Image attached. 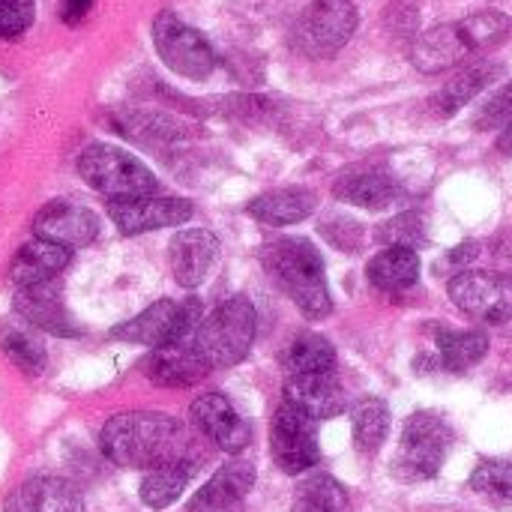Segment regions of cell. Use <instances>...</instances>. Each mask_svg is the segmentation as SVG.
I'll use <instances>...</instances> for the list:
<instances>
[{"label":"cell","instance_id":"30","mask_svg":"<svg viewBox=\"0 0 512 512\" xmlns=\"http://www.w3.org/2000/svg\"><path fill=\"white\" fill-rule=\"evenodd\" d=\"M471 489L498 507H512V462L486 459L471 474Z\"/></svg>","mask_w":512,"mask_h":512},{"label":"cell","instance_id":"28","mask_svg":"<svg viewBox=\"0 0 512 512\" xmlns=\"http://www.w3.org/2000/svg\"><path fill=\"white\" fill-rule=\"evenodd\" d=\"M354 444L360 453L372 456L384 447L387 435H390V408L384 399H363L354 408Z\"/></svg>","mask_w":512,"mask_h":512},{"label":"cell","instance_id":"12","mask_svg":"<svg viewBox=\"0 0 512 512\" xmlns=\"http://www.w3.org/2000/svg\"><path fill=\"white\" fill-rule=\"evenodd\" d=\"M192 423L225 453H243L249 447V423L222 393H204L192 405Z\"/></svg>","mask_w":512,"mask_h":512},{"label":"cell","instance_id":"22","mask_svg":"<svg viewBox=\"0 0 512 512\" xmlns=\"http://www.w3.org/2000/svg\"><path fill=\"white\" fill-rule=\"evenodd\" d=\"M318 198L309 189H279V192H264L255 201H249V216H255L264 225H294L312 216Z\"/></svg>","mask_w":512,"mask_h":512},{"label":"cell","instance_id":"19","mask_svg":"<svg viewBox=\"0 0 512 512\" xmlns=\"http://www.w3.org/2000/svg\"><path fill=\"white\" fill-rule=\"evenodd\" d=\"M15 312L30 321L33 327L51 333V336H75V324L69 318V309L63 303V297L51 288V285H30L21 288L15 297Z\"/></svg>","mask_w":512,"mask_h":512},{"label":"cell","instance_id":"27","mask_svg":"<svg viewBox=\"0 0 512 512\" xmlns=\"http://www.w3.org/2000/svg\"><path fill=\"white\" fill-rule=\"evenodd\" d=\"M192 474H195V462H174V465L147 471V477H144V483H141V501H144L150 510H165V507H171V504L186 492Z\"/></svg>","mask_w":512,"mask_h":512},{"label":"cell","instance_id":"3","mask_svg":"<svg viewBox=\"0 0 512 512\" xmlns=\"http://www.w3.org/2000/svg\"><path fill=\"white\" fill-rule=\"evenodd\" d=\"M261 261L270 279L297 303V309L309 321H321L333 312L324 258L309 240H300V237L273 240L264 246Z\"/></svg>","mask_w":512,"mask_h":512},{"label":"cell","instance_id":"33","mask_svg":"<svg viewBox=\"0 0 512 512\" xmlns=\"http://www.w3.org/2000/svg\"><path fill=\"white\" fill-rule=\"evenodd\" d=\"M426 231H423V222L414 216V213H402V216H393L387 225H381L378 231V240L381 243H390V246H405V249H414V243H423Z\"/></svg>","mask_w":512,"mask_h":512},{"label":"cell","instance_id":"29","mask_svg":"<svg viewBox=\"0 0 512 512\" xmlns=\"http://www.w3.org/2000/svg\"><path fill=\"white\" fill-rule=\"evenodd\" d=\"M489 351V336L474 333V330H444L438 333V354L441 363L453 372H465L477 366Z\"/></svg>","mask_w":512,"mask_h":512},{"label":"cell","instance_id":"4","mask_svg":"<svg viewBox=\"0 0 512 512\" xmlns=\"http://www.w3.org/2000/svg\"><path fill=\"white\" fill-rule=\"evenodd\" d=\"M78 174L87 186L105 195L111 204L117 201H138L156 192L153 171L117 144H90L78 156Z\"/></svg>","mask_w":512,"mask_h":512},{"label":"cell","instance_id":"21","mask_svg":"<svg viewBox=\"0 0 512 512\" xmlns=\"http://www.w3.org/2000/svg\"><path fill=\"white\" fill-rule=\"evenodd\" d=\"M69 264V249L48 243V240H30L21 246V252L12 258V282L21 288L30 285H48L63 267Z\"/></svg>","mask_w":512,"mask_h":512},{"label":"cell","instance_id":"31","mask_svg":"<svg viewBox=\"0 0 512 512\" xmlns=\"http://www.w3.org/2000/svg\"><path fill=\"white\" fill-rule=\"evenodd\" d=\"M342 507H345V489L333 477L315 474L300 486L291 512H342Z\"/></svg>","mask_w":512,"mask_h":512},{"label":"cell","instance_id":"5","mask_svg":"<svg viewBox=\"0 0 512 512\" xmlns=\"http://www.w3.org/2000/svg\"><path fill=\"white\" fill-rule=\"evenodd\" d=\"M255 342V306L249 297H231L198 327L192 345L210 369L237 366Z\"/></svg>","mask_w":512,"mask_h":512},{"label":"cell","instance_id":"35","mask_svg":"<svg viewBox=\"0 0 512 512\" xmlns=\"http://www.w3.org/2000/svg\"><path fill=\"white\" fill-rule=\"evenodd\" d=\"M512 123V84L498 90L477 114V129H507Z\"/></svg>","mask_w":512,"mask_h":512},{"label":"cell","instance_id":"6","mask_svg":"<svg viewBox=\"0 0 512 512\" xmlns=\"http://www.w3.org/2000/svg\"><path fill=\"white\" fill-rule=\"evenodd\" d=\"M450 444H453V432L438 414H429V411L411 414L402 429L399 453L393 462V477L402 483L432 480L441 471Z\"/></svg>","mask_w":512,"mask_h":512},{"label":"cell","instance_id":"25","mask_svg":"<svg viewBox=\"0 0 512 512\" xmlns=\"http://www.w3.org/2000/svg\"><path fill=\"white\" fill-rule=\"evenodd\" d=\"M285 369L291 375H318V372H333L336 366V348L318 336V333H297L285 351Z\"/></svg>","mask_w":512,"mask_h":512},{"label":"cell","instance_id":"13","mask_svg":"<svg viewBox=\"0 0 512 512\" xmlns=\"http://www.w3.org/2000/svg\"><path fill=\"white\" fill-rule=\"evenodd\" d=\"M33 231L39 240L57 243L63 249H75V246H87L96 231L99 222L93 216V210L72 204V201H51L45 204L36 219H33Z\"/></svg>","mask_w":512,"mask_h":512},{"label":"cell","instance_id":"17","mask_svg":"<svg viewBox=\"0 0 512 512\" xmlns=\"http://www.w3.org/2000/svg\"><path fill=\"white\" fill-rule=\"evenodd\" d=\"M3 512H84V501L69 480L36 477L6 498Z\"/></svg>","mask_w":512,"mask_h":512},{"label":"cell","instance_id":"7","mask_svg":"<svg viewBox=\"0 0 512 512\" xmlns=\"http://www.w3.org/2000/svg\"><path fill=\"white\" fill-rule=\"evenodd\" d=\"M357 30V9L351 0H315L294 24V48L312 60H327L345 48Z\"/></svg>","mask_w":512,"mask_h":512},{"label":"cell","instance_id":"20","mask_svg":"<svg viewBox=\"0 0 512 512\" xmlns=\"http://www.w3.org/2000/svg\"><path fill=\"white\" fill-rule=\"evenodd\" d=\"M207 372H210V366L201 360L195 345L192 348L189 345L156 348L144 363V375L159 387H192Z\"/></svg>","mask_w":512,"mask_h":512},{"label":"cell","instance_id":"15","mask_svg":"<svg viewBox=\"0 0 512 512\" xmlns=\"http://www.w3.org/2000/svg\"><path fill=\"white\" fill-rule=\"evenodd\" d=\"M216 258H219V240L204 228L180 231L168 246L171 273L183 288H198L210 276Z\"/></svg>","mask_w":512,"mask_h":512},{"label":"cell","instance_id":"23","mask_svg":"<svg viewBox=\"0 0 512 512\" xmlns=\"http://www.w3.org/2000/svg\"><path fill=\"white\" fill-rule=\"evenodd\" d=\"M339 201H348L363 210H384L396 201V183L384 171H351L333 186Z\"/></svg>","mask_w":512,"mask_h":512},{"label":"cell","instance_id":"16","mask_svg":"<svg viewBox=\"0 0 512 512\" xmlns=\"http://www.w3.org/2000/svg\"><path fill=\"white\" fill-rule=\"evenodd\" d=\"M285 402L309 414L315 423L339 417L345 411V387L333 372L318 375H291L285 384Z\"/></svg>","mask_w":512,"mask_h":512},{"label":"cell","instance_id":"26","mask_svg":"<svg viewBox=\"0 0 512 512\" xmlns=\"http://www.w3.org/2000/svg\"><path fill=\"white\" fill-rule=\"evenodd\" d=\"M501 72V66L498 63H477V66H468V69H462V72H456L444 87H441V93H438V111L441 114H456L462 105H468L474 96H480L489 84H492V78Z\"/></svg>","mask_w":512,"mask_h":512},{"label":"cell","instance_id":"24","mask_svg":"<svg viewBox=\"0 0 512 512\" xmlns=\"http://www.w3.org/2000/svg\"><path fill=\"white\" fill-rule=\"evenodd\" d=\"M369 282L381 291H408L420 279V255L405 246H387L369 261Z\"/></svg>","mask_w":512,"mask_h":512},{"label":"cell","instance_id":"14","mask_svg":"<svg viewBox=\"0 0 512 512\" xmlns=\"http://www.w3.org/2000/svg\"><path fill=\"white\" fill-rule=\"evenodd\" d=\"M192 204L183 198H138V201H117L108 207L114 225L120 228V234H144V231H156V228H171L180 225L192 216Z\"/></svg>","mask_w":512,"mask_h":512},{"label":"cell","instance_id":"1","mask_svg":"<svg viewBox=\"0 0 512 512\" xmlns=\"http://www.w3.org/2000/svg\"><path fill=\"white\" fill-rule=\"evenodd\" d=\"M99 444L114 465L135 471H156L174 462H192V441L186 429L174 417L153 411H129L111 417L102 426Z\"/></svg>","mask_w":512,"mask_h":512},{"label":"cell","instance_id":"8","mask_svg":"<svg viewBox=\"0 0 512 512\" xmlns=\"http://www.w3.org/2000/svg\"><path fill=\"white\" fill-rule=\"evenodd\" d=\"M198 300L174 303V300H159L150 309H144L138 318L120 324L111 336L123 342H138L147 348H168V345H186V339L198 333L201 315H198Z\"/></svg>","mask_w":512,"mask_h":512},{"label":"cell","instance_id":"11","mask_svg":"<svg viewBox=\"0 0 512 512\" xmlns=\"http://www.w3.org/2000/svg\"><path fill=\"white\" fill-rule=\"evenodd\" d=\"M450 300L483 324L512 321V279L492 270H465L450 282Z\"/></svg>","mask_w":512,"mask_h":512},{"label":"cell","instance_id":"2","mask_svg":"<svg viewBox=\"0 0 512 512\" xmlns=\"http://www.w3.org/2000/svg\"><path fill=\"white\" fill-rule=\"evenodd\" d=\"M510 27L512 21L504 12H495V9L474 12L462 21H450V24H438V27L426 30L417 39L411 60L426 75L447 72V69L465 63L471 54L501 45L507 39Z\"/></svg>","mask_w":512,"mask_h":512},{"label":"cell","instance_id":"18","mask_svg":"<svg viewBox=\"0 0 512 512\" xmlns=\"http://www.w3.org/2000/svg\"><path fill=\"white\" fill-rule=\"evenodd\" d=\"M255 486V468L249 462H228L213 480L192 498L186 512H225L237 507Z\"/></svg>","mask_w":512,"mask_h":512},{"label":"cell","instance_id":"10","mask_svg":"<svg viewBox=\"0 0 512 512\" xmlns=\"http://www.w3.org/2000/svg\"><path fill=\"white\" fill-rule=\"evenodd\" d=\"M270 453L279 471L285 474H303L318 465L321 447H318V423L294 408L291 402H282V408L273 417L270 429Z\"/></svg>","mask_w":512,"mask_h":512},{"label":"cell","instance_id":"9","mask_svg":"<svg viewBox=\"0 0 512 512\" xmlns=\"http://www.w3.org/2000/svg\"><path fill=\"white\" fill-rule=\"evenodd\" d=\"M153 42H156L162 63L183 78L204 81L216 69V54H213L210 42L195 27H189L183 18H177L174 12L156 15Z\"/></svg>","mask_w":512,"mask_h":512},{"label":"cell","instance_id":"36","mask_svg":"<svg viewBox=\"0 0 512 512\" xmlns=\"http://www.w3.org/2000/svg\"><path fill=\"white\" fill-rule=\"evenodd\" d=\"M90 6H93V0H63L60 18H63L66 24H78V21L90 12Z\"/></svg>","mask_w":512,"mask_h":512},{"label":"cell","instance_id":"34","mask_svg":"<svg viewBox=\"0 0 512 512\" xmlns=\"http://www.w3.org/2000/svg\"><path fill=\"white\" fill-rule=\"evenodd\" d=\"M33 24V0H0V36L18 39Z\"/></svg>","mask_w":512,"mask_h":512},{"label":"cell","instance_id":"32","mask_svg":"<svg viewBox=\"0 0 512 512\" xmlns=\"http://www.w3.org/2000/svg\"><path fill=\"white\" fill-rule=\"evenodd\" d=\"M0 348H3V354H6L21 372H27V375H39V372L45 369V360H48L45 345H42L36 336H30V333L6 330V333L0 336Z\"/></svg>","mask_w":512,"mask_h":512},{"label":"cell","instance_id":"37","mask_svg":"<svg viewBox=\"0 0 512 512\" xmlns=\"http://www.w3.org/2000/svg\"><path fill=\"white\" fill-rule=\"evenodd\" d=\"M498 147H501V153H507L512 156V123L501 132V138H498Z\"/></svg>","mask_w":512,"mask_h":512}]
</instances>
